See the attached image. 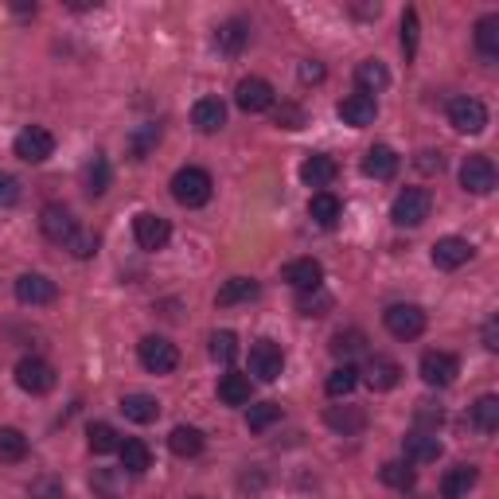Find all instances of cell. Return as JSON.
I'll list each match as a JSON object with an SVG mask.
<instances>
[{
  "label": "cell",
  "mask_w": 499,
  "mask_h": 499,
  "mask_svg": "<svg viewBox=\"0 0 499 499\" xmlns=\"http://www.w3.org/2000/svg\"><path fill=\"white\" fill-rule=\"evenodd\" d=\"M344 215V203L335 199L332 192H316L313 199H308V218H313L316 227H335Z\"/></svg>",
  "instance_id": "83f0119b"
},
{
  "label": "cell",
  "mask_w": 499,
  "mask_h": 499,
  "mask_svg": "<svg viewBox=\"0 0 499 499\" xmlns=\"http://www.w3.org/2000/svg\"><path fill=\"white\" fill-rule=\"evenodd\" d=\"M449 125L457 129V133L476 137L488 129V110H483L480 98H452L449 101Z\"/></svg>",
  "instance_id": "277c9868"
},
{
  "label": "cell",
  "mask_w": 499,
  "mask_h": 499,
  "mask_svg": "<svg viewBox=\"0 0 499 499\" xmlns=\"http://www.w3.org/2000/svg\"><path fill=\"white\" fill-rule=\"evenodd\" d=\"M12 149H16V156L24 160V165H43V160L55 153V137L43 125H27L24 133H16Z\"/></svg>",
  "instance_id": "9c48e42d"
},
{
  "label": "cell",
  "mask_w": 499,
  "mask_h": 499,
  "mask_svg": "<svg viewBox=\"0 0 499 499\" xmlns=\"http://www.w3.org/2000/svg\"><path fill=\"white\" fill-rule=\"evenodd\" d=\"M472 425H476L480 433H495L499 430V398H495V394H483V398H476Z\"/></svg>",
  "instance_id": "f35d334b"
},
{
  "label": "cell",
  "mask_w": 499,
  "mask_h": 499,
  "mask_svg": "<svg viewBox=\"0 0 499 499\" xmlns=\"http://www.w3.org/2000/svg\"><path fill=\"white\" fill-rule=\"evenodd\" d=\"M335 172H340V168H335L332 156L313 153V156H308L304 165H301V180H304L308 187H328V184L335 180Z\"/></svg>",
  "instance_id": "4316f807"
},
{
  "label": "cell",
  "mask_w": 499,
  "mask_h": 499,
  "mask_svg": "<svg viewBox=\"0 0 499 499\" xmlns=\"http://www.w3.org/2000/svg\"><path fill=\"white\" fill-rule=\"evenodd\" d=\"M402 452H406V464H433L437 457H441V441H437V433H406L402 441Z\"/></svg>",
  "instance_id": "d6986e66"
},
{
  "label": "cell",
  "mask_w": 499,
  "mask_h": 499,
  "mask_svg": "<svg viewBox=\"0 0 499 499\" xmlns=\"http://www.w3.org/2000/svg\"><path fill=\"white\" fill-rule=\"evenodd\" d=\"M476 51L483 58H499V16H480L476 20Z\"/></svg>",
  "instance_id": "e575fe53"
},
{
  "label": "cell",
  "mask_w": 499,
  "mask_h": 499,
  "mask_svg": "<svg viewBox=\"0 0 499 499\" xmlns=\"http://www.w3.org/2000/svg\"><path fill=\"white\" fill-rule=\"evenodd\" d=\"M133 239L141 250H149V254H156V250H165L168 239H172V227H168V218H160L153 211H141L133 218Z\"/></svg>",
  "instance_id": "8fae6325"
},
{
  "label": "cell",
  "mask_w": 499,
  "mask_h": 499,
  "mask_svg": "<svg viewBox=\"0 0 499 499\" xmlns=\"http://www.w3.org/2000/svg\"><path fill=\"white\" fill-rule=\"evenodd\" d=\"M160 144V125H153V122H144V125H137L133 133L125 137V153H129V160H144L153 149Z\"/></svg>",
  "instance_id": "1f68e13d"
},
{
  "label": "cell",
  "mask_w": 499,
  "mask_h": 499,
  "mask_svg": "<svg viewBox=\"0 0 499 499\" xmlns=\"http://www.w3.org/2000/svg\"><path fill=\"white\" fill-rule=\"evenodd\" d=\"M137 359L149 375H172L175 366H180V351H175V344L165 340V335H144L137 344Z\"/></svg>",
  "instance_id": "7a4b0ae2"
},
{
  "label": "cell",
  "mask_w": 499,
  "mask_h": 499,
  "mask_svg": "<svg viewBox=\"0 0 499 499\" xmlns=\"http://www.w3.org/2000/svg\"><path fill=\"white\" fill-rule=\"evenodd\" d=\"M328 308H332V297L324 289H308V292H301V297H297V313L301 316H324Z\"/></svg>",
  "instance_id": "7bdbcfd3"
},
{
  "label": "cell",
  "mask_w": 499,
  "mask_h": 499,
  "mask_svg": "<svg viewBox=\"0 0 499 499\" xmlns=\"http://www.w3.org/2000/svg\"><path fill=\"white\" fill-rule=\"evenodd\" d=\"M297 75H301V82H304V86H316V82H324V67H320L316 58H304Z\"/></svg>",
  "instance_id": "681fc988"
},
{
  "label": "cell",
  "mask_w": 499,
  "mask_h": 499,
  "mask_svg": "<svg viewBox=\"0 0 499 499\" xmlns=\"http://www.w3.org/2000/svg\"><path fill=\"white\" fill-rule=\"evenodd\" d=\"M383 324L394 340H418L425 332V313L418 304H390L383 313Z\"/></svg>",
  "instance_id": "8992f818"
},
{
  "label": "cell",
  "mask_w": 499,
  "mask_h": 499,
  "mask_svg": "<svg viewBox=\"0 0 499 499\" xmlns=\"http://www.w3.org/2000/svg\"><path fill=\"white\" fill-rule=\"evenodd\" d=\"M12 203H20V180L0 172V207H12Z\"/></svg>",
  "instance_id": "7dc6e473"
},
{
  "label": "cell",
  "mask_w": 499,
  "mask_h": 499,
  "mask_svg": "<svg viewBox=\"0 0 499 499\" xmlns=\"http://www.w3.org/2000/svg\"><path fill=\"white\" fill-rule=\"evenodd\" d=\"M418 36H421L418 12L406 8V16H402V51H406V63H414V55H418Z\"/></svg>",
  "instance_id": "ee69618b"
},
{
  "label": "cell",
  "mask_w": 499,
  "mask_h": 499,
  "mask_svg": "<svg viewBox=\"0 0 499 499\" xmlns=\"http://www.w3.org/2000/svg\"><path fill=\"white\" fill-rule=\"evenodd\" d=\"M285 281L297 289V292H308V289H324V266L316 258H297L285 266Z\"/></svg>",
  "instance_id": "2e32d148"
},
{
  "label": "cell",
  "mask_w": 499,
  "mask_h": 499,
  "mask_svg": "<svg viewBox=\"0 0 499 499\" xmlns=\"http://www.w3.org/2000/svg\"><path fill=\"white\" fill-rule=\"evenodd\" d=\"M215 43H218V51L239 55V51L246 48V43H250V24H246V20H227L223 27H218Z\"/></svg>",
  "instance_id": "d6a6232c"
},
{
  "label": "cell",
  "mask_w": 499,
  "mask_h": 499,
  "mask_svg": "<svg viewBox=\"0 0 499 499\" xmlns=\"http://www.w3.org/2000/svg\"><path fill=\"white\" fill-rule=\"evenodd\" d=\"M55 281L51 277H43V273H20L16 277V301L20 304H51L55 301Z\"/></svg>",
  "instance_id": "e0dca14e"
},
{
  "label": "cell",
  "mask_w": 499,
  "mask_h": 499,
  "mask_svg": "<svg viewBox=\"0 0 499 499\" xmlns=\"http://www.w3.org/2000/svg\"><path fill=\"white\" fill-rule=\"evenodd\" d=\"M418 371H421L425 387H449L452 378L461 375V363H457V356H449V351H425Z\"/></svg>",
  "instance_id": "30bf717a"
},
{
  "label": "cell",
  "mask_w": 499,
  "mask_h": 499,
  "mask_svg": "<svg viewBox=\"0 0 499 499\" xmlns=\"http://www.w3.org/2000/svg\"><path fill=\"white\" fill-rule=\"evenodd\" d=\"M117 457H122V468H125V472H133V476H141V472H149V468H153V452H149V445H144V441H137V437L122 441Z\"/></svg>",
  "instance_id": "4dcf8cb0"
},
{
  "label": "cell",
  "mask_w": 499,
  "mask_h": 499,
  "mask_svg": "<svg viewBox=\"0 0 499 499\" xmlns=\"http://www.w3.org/2000/svg\"><path fill=\"white\" fill-rule=\"evenodd\" d=\"M359 387V366L356 363H344V366H335V371L328 375V383H324V390H328V398H347L351 390Z\"/></svg>",
  "instance_id": "d590c367"
},
{
  "label": "cell",
  "mask_w": 499,
  "mask_h": 499,
  "mask_svg": "<svg viewBox=\"0 0 499 499\" xmlns=\"http://www.w3.org/2000/svg\"><path fill=\"white\" fill-rule=\"evenodd\" d=\"M106 187H110V160L94 153V160L86 165V192L90 196H106Z\"/></svg>",
  "instance_id": "ab89813d"
},
{
  "label": "cell",
  "mask_w": 499,
  "mask_h": 499,
  "mask_svg": "<svg viewBox=\"0 0 499 499\" xmlns=\"http://www.w3.org/2000/svg\"><path fill=\"white\" fill-rule=\"evenodd\" d=\"M250 394H254V383H250V375L230 371V375L218 378V402H227V406H246Z\"/></svg>",
  "instance_id": "f1b7e54d"
},
{
  "label": "cell",
  "mask_w": 499,
  "mask_h": 499,
  "mask_svg": "<svg viewBox=\"0 0 499 499\" xmlns=\"http://www.w3.org/2000/svg\"><path fill=\"white\" fill-rule=\"evenodd\" d=\"M363 347H366V335L359 328L332 335V356H356V351H363Z\"/></svg>",
  "instance_id": "f6af8a7d"
},
{
  "label": "cell",
  "mask_w": 499,
  "mask_h": 499,
  "mask_svg": "<svg viewBox=\"0 0 499 499\" xmlns=\"http://www.w3.org/2000/svg\"><path fill=\"white\" fill-rule=\"evenodd\" d=\"M359 375L366 378V387H371V390H394L402 383V366L394 359H387V356H371Z\"/></svg>",
  "instance_id": "ac0fdd59"
},
{
  "label": "cell",
  "mask_w": 499,
  "mask_h": 499,
  "mask_svg": "<svg viewBox=\"0 0 499 499\" xmlns=\"http://www.w3.org/2000/svg\"><path fill=\"white\" fill-rule=\"evenodd\" d=\"M378 480H383L387 488H394V492H409L418 483V472L406 461H387L383 468H378Z\"/></svg>",
  "instance_id": "836d02e7"
},
{
  "label": "cell",
  "mask_w": 499,
  "mask_h": 499,
  "mask_svg": "<svg viewBox=\"0 0 499 499\" xmlns=\"http://www.w3.org/2000/svg\"><path fill=\"white\" fill-rule=\"evenodd\" d=\"M441 165H445L441 153H433V149L418 153V168H421V172H441Z\"/></svg>",
  "instance_id": "816d5d0a"
},
{
  "label": "cell",
  "mask_w": 499,
  "mask_h": 499,
  "mask_svg": "<svg viewBox=\"0 0 499 499\" xmlns=\"http://www.w3.org/2000/svg\"><path fill=\"white\" fill-rule=\"evenodd\" d=\"M273 421H281V406H277V402H258V406H250L246 425H250L254 433H266Z\"/></svg>",
  "instance_id": "60d3db41"
},
{
  "label": "cell",
  "mask_w": 499,
  "mask_h": 499,
  "mask_svg": "<svg viewBox=\"0 0 499 499\" xmlns=\"http://www.w3.org/2000/svg\"><path fill=\"white\" fill-rule=\"evenodd\" d=\"M495 165H492V156H468L464 165H461V187L464 192H472V196H492L495 192Z\"/></svg>",
  "instance_id": "52a82bcc"
},
{
  "label": "cell",
  "mask_w": 499,
  "mask_h": 499,
  "mask_svg": "<svg viewBox=\"0 0 499 499\" xmlns=\"http://www.w3.org/2000/svg\"><path fill=\"white\" fill-rule=\"evenodd\" d=\"M172 199L180 203V207H203V203H211V192H215V184H211V175L203 172V168H180L172 175Z\"/></svg>",
  "instance_id": "6da1fadb"
},
{
  "label": "cell",
  "mask_w": 499,
  "mask_h": 499,
  "mask_svg": "<svg viewBox=\"0 0 499 499\" xmlns=\"http://www.w3.org/2000/svg\"><path fill=\"white\" fill-rule=\"evenodd\" d=\"M277 125H281V129H301L304 125V113L297 106H281V110H277Z\"/></svg>",
  "instance_id": "f907efd6"
},
{
  "label": "cell",
  "mask_w": 499,
  "mask_h": 499,
  "mask_svg": "<svg viewBox=\"0 0 499 499\" xmlns=\"http://www.w3.org/2000/svg\"><path fill=\"white\" fill-rule=\"evenodd\" d=\"M67 250H70V254H75L79 261L94 258V254H98V234H94V230H75V234H70V242H67Z\"/></svg>",
  "instance_id": "bcb514c9"
},
{
  "label": "cell",
  "mask_w": 499,
  "mask_h": 499,
  "mask_svg": "<svg viewBox=\"0 0 499 499\" xmlns=\"http://www.w3.org/2000/svg\"><path fill=\"white\" fill-rule=\"evenodd\" d=\"M122 414L129 421H137V425H149V421L160 418V402L153 398V394L133 390V394H125V398H122Z\"/></svg>",
  "instance_id": "484cf974"
},
{
  "label": "cell",
  "mask_w": 499,
  "mask_h": 499,
  "mask_svg": "<svg viewBox=\"0 0 499 499\" xmlns=\"http://www.w3.org/2000/svg\"><path fill=\"white\" fill-rule=\"evenodd\" d=\"M192 125L199 133H218V129L227 125V106L218 98H199L192 110Z\"/></svg>",
  "instance_id": "603a6c76"
},
{
  "label": "cell",
  "mask_w": 499,
  "mask_h": 499,
  "mask_svg": "<svg viewBox=\"0 0 499 499\" xmlns=\"http://www.w3.org/2000/svg\"><path fill=\"white\" fill-rule=\"evenodd\" d=\"M16 387L27 394H51L55 390V366L48 359L27 356L16 363Z\"/></svg>",
  "instance_id": "ba28073f"
},
{
  "label": "cell",
  "mask_w": 499,
  "mask_h": 499,
  "mask_svg": "<svg viewBox=\"0 0 499 499\" xmlns=\"http://www.w3.org/2000/svg\"><path fill=\"white\" fill-rule=\"evenodd\" d=\"M32 495H36V499H63V483L43 476V480H36V483H32Z\"/></svg>",
  "instance_id": "c3c4849f"
},
{
  "label": "cell",
  "mask_w": 499,
  "mask_h": 499,
  "mask_svg": "<svg viewBox=\"0 0 499 499\" xmlns=\"http://www.w3.org/2000/svg\"><path fill=\"white\" fill-rule=\"evenodd\" d=\"M335 113H340L344 125H351V129H366V125H375L378 106H375V98H366V94H347L340 106H335Z\"/></svg>",
  "instance_id": "9a60e30c"
},
{
  "label": "cell",
  "mask_w": 499,
  "mask_h": 499,
  "mask_svg": "<svg viewBox=\"0 0 499 499\" xmlns=\"http://www.w3.org/2000/svg\"><path fill=\"white\" fill-rule=\"evenodd\" d=\"M281 371H285V351L273 340H258L250 347V375L254 378H261V383H277Z\"/></svg>",
  "instance_id": "5b68a950"
},
{
  "label": "cell",
  "mask_w": 499,
  "mask_h": 499,
  "mask_svg": "<svg viewBox=\"0 0 499 499\" xmlns=\"http://www.w3.org/2000/svg\"><path fill=\"white\" fill-rule=\"evenodd\" d=\"M356 86H359V94H383L387 86H390V70L387 63H378V58H363V63L356 67Z\"/></svg>",
  "instance_id": "44dd1931"
},
{
  "label": "cell",
  "mask_w": 499,
  "mask_h": 499,
  "mask_svg": "<svg viewBox=\"0 0 499 499\" xmlns=\"http://www.w3.org/2000/svg\"><path fill=\"white\" fill-rule=\"evenodd\" d=\"M86 437H90V452H94V457H106V452L122 449V433H117L110 421H94Z\"/></svg>",
  "instance_id": "74e56055"
},
{
  "label": "cell",
  "mask_w": 499,
  "mask_h": 499,
  "mask_svg": "<svg viewBox=\"0 0 499 499\" xmlns=\"http://www.w3.org/2000/svg\"><path fill=\"white\" fill-rule=\"evenodd\" d=\"M363 172L371 175V180H394V172H398V153H394L390 144H371L363 156Z\"/></svg>",
  "instance_id": "ffe728a7"
},
{
  "label": "cell",
  "mask_w": 499,
  "mask_h": 499,
  "mask_svg": "<svg viewBox=\"0 0 499 499\" xmlns=\"http://www.w3.org/2000/svg\"><path fill=\"white\" fill-rule=\"evenodd\" d=\"M203 445H207V441H203V433L196 430V425H175V430L168 433V449L175 452V457H199V452H203Z\"/></svg>",
  "instance_id": "f546056e"
},
{
  "label": "cell",
  "mask_w": 499,
  "mask_h": 499,
  "mask_svg": "<svg viewBox=\"0 0 499 499\" xmlns=\"http://www.w3.org/2000/svg\"><path fill=\"white\" fill-rule=\"evenodd\" d=\"M258 281L254 277H230V281L215 292V304L218 308H230V304H250V301H258Z\"/></svg>",
  "instance_id": "cb8c5ba5"
},
{
  "label": "cell",
  "mask_w": 499,
  "mask_h": 499,
  "mask_svg": "<svg viewBox=\"0 0 499 499\" xmlns=\"http://www.w3.org/2000/svg\"><path fill=\"white\" fill-rule=\"evenodd\" d=\"M324 421H328V430L344 433V437H356V433H363V425H366V409L363 406H328Z\"/></svg>",
  "instance_id": "7402d4cb"
},
{
  "label": "cell",
  "mask_w": 499,
  "mask_h": 499,
  "mask_svg": "<svg viewBox=\"0 0 499 499\" xmlns=\"http://www.w3.org/2000/svg\"><path fill=\"white\" fill-rule=\"evenodd\" d=\"M476 480H480V472H476L472 464L449 468V472L441 476V495H445V499H468V492L476 488Z\"/></svg>",
  "instance_id": "d4e9b609"
},
{
  "label": "cell",
  "mask_w": 499,
  "mask_h": 499,
  "mask_svg": "<svg viewBox=\"0 0 499 499\" xmlns=\"http://www.w3.org/2000/svg\"><path fill=\"white\" fill-rule=\"evenodd\" d=\"M430 207H433V199L425 187H406V192H398V199H394L390 218L398 227H421L425 218H430Z\"/></svg>",
  "instance_id": "3957f363"
},
{
  "label": "cell",
  "mask_w": 499,
  "mask_h": 499,
  "mask_svg": "<svg viewBox=\"0 0 499 499\" xmlns=\"http://www.w3.org/2000/svg\"><path fill=\"white\" fill-rule=\"evenodd\" d=\"M472 254H476L472 242L457 239V234H449V239H437V242H433V266H437V270H461Z\"/></svg>",
  "instance_id": "5bb4252c"
},
{
  "label": "cell",
  "mask_w": 499,
  "mask_h": 499,
  "mask_svg": "<svg viewBox=\"0 0 499 499\" xmlns=\"http://www.w3.org/2000/svg\"><path fill=\"white\" fill-rule=\"evenodd\" d=\"M234 356H239V335H234V332H215L211 335V359L230 366Z\"/></svg>",
  "instance_id": "b9f144b4"
},
{
  "label": "cell",
  "mask_w": 499,
  "mask_h": 499,
  "mask_svg": "<svg viewBox=\"0 0 499 499\" xmlns=\"http://www.w3.org/2000/svg\"><path fill=\"white\" fill-rule=\"evenodd\" d=\"M39 227H43V239H48V242H58V246H67L70 234L79 230L75 215H70L63 203H48V207H43V215H39Z\"/></svg>",
  "instance_id": "4fadbf2b"
},
{
  "label": "cell",
  "mask_w": 499,
  "mask_h": 499,
  "mask_svg": "<svg viewBox=\"0 0 499 499\" xmlns=\"http://www.w3.org/2000/svg\"><path fill=\"white\" fill-rule=\"evenodd\" d=\"M234 106H239L242 113H266L273 110V86L266 79L250 75L239 82V90H234Z\"/></svg>",
  "instance_id": "7c38bea8"
},
{
  "label": "cell",
  "mask_w": 499,
  "mask_h": 499,
  "mask_svg": "<svg viewBox=\"0 0 499 499\" xmlns=\"http://www.w3.org/2000/svg\"><path fill=\"white\" fill-rule=\"evenodd\" d=\"M27 457V437L16 430V425H0V461L16 464Z\"/></svg>",
  "instance_id": "8d00e7d4"
},
{
  "label": "cell",
  "mask_w": 499,
  "mask_h": 499,
  "mask_svg": "<svg viewBox=\"0 0 499 499\" xmlns=\"http://www.w3.org/2000/svg\"><path fill=\"white\" fill-rule=\"evenodd\" d=\"M483 347L488 351H499V320L492 316L488 324H483Z\"/></svg>",
  "instance_id": "f5cc1de1"
},
{
  "label": "cell",
  "mask_w": 499,
  "mask_h": 499,
  "mask_svg": "<svg viewBox=\"0 0 499 499\" xmlns=\"http://www.w3.org/2000/svg\"><path fill=\"white\" fill-rule=\"evenodd\" d=\"M187 499H207V495H187Z\"/></svg>",
  "instance_id": "db71d44e"
}]
</instances>
